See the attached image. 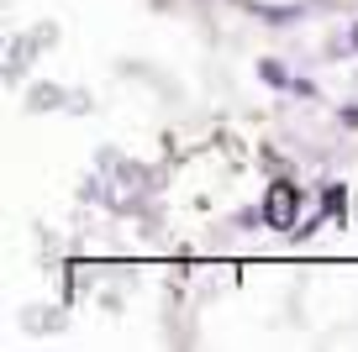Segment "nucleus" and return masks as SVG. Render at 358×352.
Wrapping results in <instances>:
<instances>
[{
  "label": "nucleus",
  "mask_w": 358,
  "mask_h": 352,
  "mask_svg": "<svg viewBox=\"0 0 358 352\" xmlns=\"http://www.w3.org/2000/svg\"><path fill=\"white\" fill-rule=\"evenodd\" d=\"M295 216H301V189H295V184H274L268 200H264V221L274 231H290Z\"/></svg>",
  "instance_id": "nucleus-1"
},
{
  "label": "nucleus",
  "mask_w": 358,
  "mask_h": 352,
  "mask_svg": "<svg viewBox=\"0 0 358 352\" xmlns=\"http://www.w3.org/2000/svg\"><path fill=\"white\" fill-rule=\"evenodd\" d=\"M343 189H327V195H322V216H343Z\"/></svg>",
  "instance_id": "nucleus-2"
},
{
  "label": "nucleus",
  "mask_w": 358,
  "mask_h": 352,
  "mask_svg": "<svg viewBox=\"0 0 358 352\" xmlns=\"http://www.w3.org/2000/svg\"><path fill=\"white\" fill-rule=\"evenodd\" d=\"M343 122H348V126H358V105H353V110H343Z\"/></svg>",
  "instance_id": "nucleus-3"
},
{
  "label": "nucleus",
  "mask_w": 358,
  "mask_h": 352,
  "mask_svg": "<svg viewBox=\"0 0 358 352\" xmlns=\"http://www.w3.org/2000/svg\"><path fill=\"white\" fill-rule=\"evenodd\" d=\"M353 43H358V27H353Z\"/></svg>",
  "instance_id": "nucleus-4"
}]
</instances>
